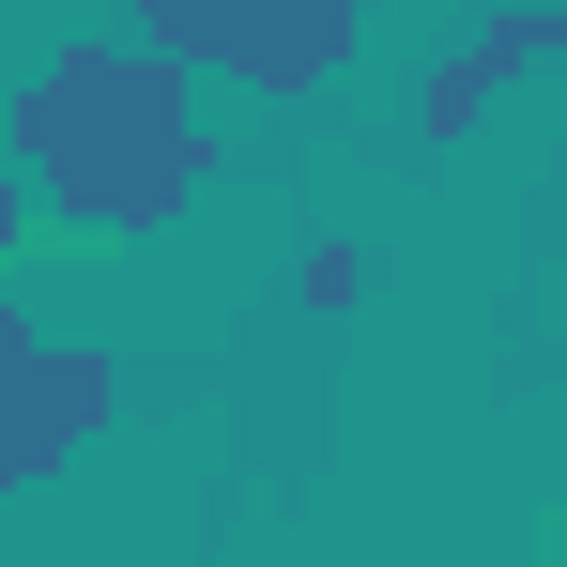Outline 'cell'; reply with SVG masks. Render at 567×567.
I'll return each instance as SVG.
<instances>
[{
    "instance_id": "obj_1",
    "label": "cell",
    "mask_w": 567,
    "mask_h": 567,
    "mask_svg": "<svg viewBox=\"0 0 567 567\" xmlns=\"http://www.w3.org/2000/svg\"><path fill=\"white\" fill-rule=\"evenodd\" d=\"M16 169L78 199L93 230H169L199 185V78L154 47H62L16 93Z\"/></svg>"
},
{
    "instance_id": "obj_2",
    "label": "cell",
    "mask_w": 567,
    "mask_h": 567,
    "mask_svg": "<svg viewBox=\"0 0 567 567\" xmlns=\"http://www.w3.org/2000/svg\"><path fill=\"white\" fill-rule=\"evenodd\" d=\"M138 47L246 93H322L353 62V0H138Z\"/></svg>"
},
{
    "instance_id": "obj_3",
    "label": "cell",
    "mask_w": 567,
    "mask_h": 567,
    "mask_svg": "<svg viewBox=\"0 0 567 567\" xmlns=\"http://www.w3.org/2000/svg\"><path fill=\"white\" fill-rule=\"evenodd\" d=\"M93 430H107V353L0 322V491H16V475H47V461H78Z\"/></svg>"
},
{
    "instance_id": "obj_4",
    "label": "cell",
    "mask_w": 567,
    "mask_h": 567,
    "mask_svg": "<svg viewBox=\"0 0 567 567\" xmlns=\"http://www.w3.org/2000/svg\"><path fill=\"white\" fill-rule=\"evenodd\" d=\"M567 47V16H537V0H522V16H491V31H475L461 62H445V78H430V138H461L475 107L506 93V78H522V62H553Z\"/></svg>"
},
{
    "instance_id": "obj_5",
    "label": "cell",
    "mask_w": 567,
    "mask_h": 567,
    "mask_svg": "<svg viewBox=\"0 0 567 567\" xmlns=\"http://www.w3.org/2000/svg\"><path fill=\"white\" fill-rule=\"evenodd\" d=\"M0 246H16V185H0Z\"/></svg>"
}]
</instances>
